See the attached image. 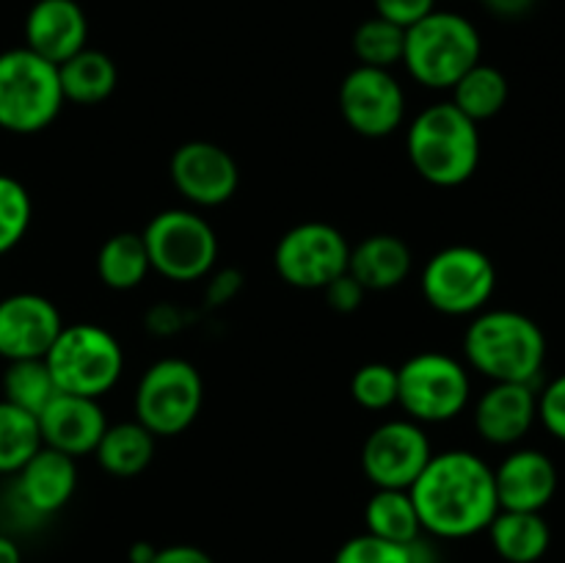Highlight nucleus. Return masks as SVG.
Instances as JSON below:
<instances>
[{
	"label": "nucleus",
	"instance_id": "f257e3e1",
	"mask_svg": "<svg viewBox=\"0 0 565 563\" xmlns=\"http://www.w3.org/2000/svg\"><path fill=\"white\" fill-rule=\"evenodd\" d=\"M408 495L425 533L447 541L486 533L500 511L494 467L472 450L434 453Z\"/></svg>",
	"mask_w": 565,
	"mask_h": 563
},
{
	"label": "nucleus",
	"instance_id": "f03ea898",
	"mask_svg": "<svg viewBox=\"0 0 565 563\" xmlns=\"http://www.w3.org/2000/svg\"><path fill=\"white\" fill-rule=\"evenodd\" d=\"M463 359L489 381L535 384L546 364V334L519 309L486 307L463 331Z\"/></svg>",
	"mask_w": 565,
	"mask_h": 563
},
{
	"label": "nucleus",
	"instance_id": "7ed1b4c3",
	"mask_svg": "<svg viewBox=\"0 0 565 563\" xmlns=\"http://www.w3.org/2000/svg\"><path fill=\"white\" fill-rule=\"evenodd\" d=\"M480 127L452 103L428 105L406 132V152L414 171L436 188H458L480 166Z\"/></svg>",
	"mask_w": 565,
	"mask_h": 563
},
{
	"label": "nucleus",
	"instance_id": "20e7f679",
	"mask_svg": "<svg viewBox=\"0 0 565 563\" xmlns=\"http://www.w3.org/2000/svg\"><path fill=\"white\" fill-rule=\"evenodd\" d=\"M483 61V39L469 17L434 9L406 28L403 66L425 88H452Z\"/></svg>",
	"mask_w": 565,
	"mask_h": 563
},
{
	"label": "nucleus",
	"instance_id": "39448f33",
	"mask_svg": "<svg viewBox=\"0 0 565 563\" xmlns=\"http://www.w3.org/2000/svg\"><path fill=\"white\" fill-rule=\"evenodd\" d=\"M58 66L28 47L0 53V127L33 136L58 119L64 108Z\"/></svg>",
	"mask_w": 565,
	"mask_h": 563
},
{
	"label": "nucleus",
	"instance_id": "423d86ee",
	"mask_svg": "<svg viewBox=\"0 0 565 563\" xmlns=\"http://www.w3.org/2000/svg\"><path fill=\"white\" fill-rule=\"evenodd\" d=\"M58 392L99 401L108 395L125 370V351L108 329L97 323H72L61 329L47 357Z\"/></svg>",
	"mask_w": 565,
	"mask_h": 563
},
{
	"label": "nucleus",
	"instance_id": "0eeeda50",
	"mask_svg": "<svg viewBox=\"0 0 565 563\" xmlns=\"http://www.w3.org/2000/svg\"><path fill=\"white\" fill-rule=\"evenodd\" d=\"M423 298L430 309L450 318H472L483 312L497 290L494 259L478 246L456 243L425 263L419 274Z\"/></svg>",
	"mask_w": 565,
	"mask_h": 563
},
{
	"label": "nucleus",
	"instance_id": "6e6552de",
	"mask_svg": "<svg viewBox=\"0 0 565 563\" xmlns=\"http://www.w3.org/2000/svg\"><path fill=\"white\" fill-rule=\"evenodd\" d=\"M469 368L450 353H414L397 368V406L414 423H450L469 406Z\"/></svg>",
	"mask_w": 565,
	"mask_h": 563
},
{
	"label": "nucleus",
	"instance_id": "1a4fd4ad",
	"mask_svg": "<svg viewBox=\"0 0 565 563\" xmlns=\"http://www.w3.org/2000/svg\"><path fill=\"white\" fill-rule=\"evenodd\" d=\"M154 274L171 282L204 279L218 259V235L196 210L171 208L152 215L141 232Z\"/></svg>",
	"mask_w": 565,
	"mask_h": 563
},
{
	"label": "nucleus",
	"instance_id": "9d476101",
	"mask_svg": "<svg viewBox=\"0 0 565 563\" xmlns=\"http://www.w3.org/2000/svg\"><path fill=\"white\" fill-rule=\"evenodd\" d=\"M204 381L188 359L166 357L143 370L136 386V419L154 436H177L196 423Z\"/></svg>",
	"mask_w": 565,
	"mask_h": 563
},
{
	"label": "nucleus",
	"instance_id": "9b49d317",
	"mask_svg": "<svg viewBox=\"0 0 565 563\" xmlns=\"http://www.w3.org/2000/svg\"><path fill=\"white\" fill-rule=\"evenodd\" d=\"M351 243L326 221H303L287 230L274 248V268L290 287L323 290L348 270Z\"/></svg>",
	"mask_w": 565,
	"mask_h": 563
},
{
	"label": "nucleus",
	"instance_id": "f8f14e48",
	"mask_svg": "<svg viewBox=\"0 0 565 563\" xmlns=\"http://www.w3.org/2000/svg\"><path fill=\"white\" fill-rule=\"evenodd\" d=\"M430 439L414 419H386L375 425L362 445V472L375 489H412L430 461Z\"/></svg>",
	"mask_w": 565,
	"mask_h": 563
},
{
	"label": "nucleus",
	"instance_id": "ddd939ff",
	"mask_svg": "<svg viewBox=\"0 0 565 563\" xmlns=\"http://www.w3.org/2000/svg\"><path fill=\"white\" fill-rule=\"evenodd\" d=\"M337 105L353 132L364 138H386L406 119V92L392 70L353 66L340 83Z\"/></svg>",
	"mask_w": 565,
	"mask_h": 563
},
{
	"label": "nucleus",
	"instance_id": "4468645a",
	"mask_svg": "<svg viewBox=\"0 0 565 563\" xmlns=\"http://www.w3.org/2000/svg\"><path fill=\"white\" fill-rule=\"evenodd\" d=\"M174 188L193 208H221L241 185L237 160L213 141H185L174 149L169 163Z\"/></svg>",
	"mask_w": 565,
	"mask_h": 563
},
{
	"label": "nucleus",
	"instance_id": "2eb2a0df",
	"mask_svg": "<svg viewBox=\"0 0 565 563\" xmlns=\"http://www.w3.org/2000/svg\"><path fill=\"white\" fill-rule=\"evenodd\" d=\"M64 329L58 307L39 293H14L0 298V357L44 359Z\"/></svg>",
	"mask_w": 565,
	"mask_h": 563
},
{
	"label": "nucleus",
	"instance_id": "dca6fc26",
	"mask_svg": "<svg viewBox=\"0 0 565 563\" xmlns=\"http://www.w3.org/2000/svg\"><path fill=\"white\" fill-rule=\"evenodd\" d=\"M475 431L494 447H519L539 423V390L535 384L491 381L475 403Z\"/></svg>",
	"mask_w": 565,
	"mask_h": 563
},
{
	"label": "nucleus",
	"instance_id": "f3484780",
	"mask_svg": "<svg viewBox=\"0 0 565 563\" xmlns=\"http://www.w3.org/2000/svg\"><path fill=\"white\" fill-rule=\"evenodd\" d=\"M497 500L502 511H539L555 500L561 472L550 453L539 447H511L494 467Z\"/></svg>",
	"mask_w": 565,
	"mask_h": 563
},
{
	"label": "nucleus",
	"instance_id": "a211bd4d",
	"mask_svg": "<svg viewBox=\"0 0 565 563\" xmlns=\"http://www.w3.org/2000/svg\"><path fill=\"white\" fill-rule=\"evenodd\" d=\"M36 419L42 445L66 453L72 458L94 453L99 436L108 428V417H105L99 401L70 395V392H58Z\"/></svg>",
	"mask_w": 565,
	"mask_h": 563
},
{
	"label": "nucleus",
	"instance_id": "6ab92c4d",
	"mask_svg": "<svg viewBox=\"0 0 565 563\" xmlns=\"http://www.w3.org/2000/svg\"><path fill=\"white\" fill-rule=\"evenodd\" d=\"M25 47L64 64L88 47V17L77 0H36L25 17Z\"/></svg>",
	"mask_w": 565,
	"mask_h": 563
},
{
	"label": "nucleus",
	"instance_id": "aec40b11",
	"mask_svg": "<svg viewBox=\"0 0 565 563\" xmlns=\"http://www.w3.org/2000/svg\"><path fill=\"white\" fill-rule=\"evenodd\" d=\"M77 489V464L66 453L39 447L17 472V497L36 517H53Z\"/></svg>",
	"mask_w": 565,
	"mask_h": 563
},
{
	"label": "nucleus",
	"instance_id": "412c9836",
	"mask_svg": "<svg viewBox=\"0 0 565 563\" xmlns=\"http://www.w3.org/2000/svg\"><path fill=\"white\" fill-rule=\"evenodd\" d=\"M414 268V254L403 237L379 232L351 246L348 274L367 293H384L401 287Z\"/></svg>",
	"mask_w": 565,
	"mask_h": 563
},
{
	"label": "nucleus",
	"instance_id": "4be33fe9",
	"mask_svg": "<svg viewBox=\"0 0 565 563\" xmlns=\"http://www.w3.org/2000/svg\"><path fill=\"white\" fill-rule=\"evenodd\" d=\"M491 550L505 563H541L552 546V528L539 511H497L486 528Z\"/></svg>",
	"mask_w": 565,
	"mask_h": 563
},
{
	"label": "nucleus",
	"instance_id": "5701e85b",
	"mask_svg": "<svg viewBox=\"0 0 565 563\" xmlns=\"http://www.w3.org/2000/svg\"><path fill=\"white\" fill-rule=\"evenodd\" d=\"M154 442H158V436L143 428L138 419L114 425L108 423L97 447H94V458L114 478H136L152 464Z\"/></svg>",
	"mask_w": 565,
	"mask_h": 563
},
{
	"label": "nucleus",
	"instance_id": "b1692460",
	"mask_svg": "<svg viewBox=\"0 0 565 563\" xmlns=\"http://www.w3.org/2000/svg\"><path fill=\"white\" fill-rule=\"evenodd\" d=\"M58 81L66 103L99 105L116 92L119 70H116L114 59L108 53L83 47L81 53L58 64Z\"/></svg>",
	"mask_w": 565,
	"mask_h": 563
},
{
	"label": "nucleus",
	"instance_id": "393cba45",
	"mask_svg": "<svg viewBox=\"0 0 565 563\" xmlns=\"http://www.w3.org/2000/svg\"><path fill=\"white\" fill-rule=\"evenodd\" d=\"M364 533L395 544H414L425 533L408 489H375L364 506Z\"/></svg>",
	"mask_w": 565,
	"mask_h": 563
},
{
	"label": "nucleus",
	"instance_id": "a878e982",
	"mask_svg": "<svg viewBox=\"0 0 565 563\" xmlns=\"http://www.w3.org/2000/svg\"><path fill=\"white\" fill-rule=\"evenodd\" d=\"M149 270L152 265L141 232H116L99 246L97 276L110 290H136Z\"/></svg>",
	"mask_w": 565,
	"mask_h": 563
},
{
	"label": "nucleus",
	"instance_id": "bb28decb",
	"mask_svg": "<svg viewBox=\"0 0 565 563\" xmlns=\"http://www.w3.org/2000/svg\"><path fill=\"white\" fill-rule=\"evenodd\" d=\"M450 92V103L463 116H469L475 125H480V121H489L497 114H502V108L508 105V97H511V83H508L505 72L480 61Z\"/></svg>",
	"mask_w": 565,
	"mask_h": 563
},
{
	"label": "nucleus",
	"instance_id": "cd10ccee",
	"mask_svg": "<svg viewBox=\"0 0 565 563\" xmlns=\"http://www.w3.org/2000/svg\"><path fill=\"white\" fill-rule=\"evenodd\" d=\"M58 395L53 373L44 359H17L3 373V401L14 403L22 412L39 417L42 408Z\"/></svg>",
	"mask_w": 565,
	"mask_h": 563
},
{
	"label": "nucleus",
	"instance_id": "c85d7f7f",
	"mask_svg": "<svg viewBox=\"0 0 565 563\" xmlns=\"http://www.w3.org/2000/svg\"><path fill=\"white\" fill-rule=\"evenodd\" d=\"M42 447L39 419L9 401H0V475H17Z\"/></svg>",
	"mask_w": 565,
	"mask_h": 563
},
{
	"label": "nucleus",
	"instance_id": "c756f323",
	"mask_svg": "<svg viewBox=\"0 0 565 563\" xmlns=\"http://www.w3.org/2000/svg\"><path fill=\"white\" fill-rule=\"evenodd\" d=\"M403 47H406V28L384 20V17H370L353 33V55L359 66H373V70H392L403 64Z\"/></svg>",
	"mask_w": 565,
	"mask_h": 563
},
{
	"label": "nucleus",
	"instance_id": "7c9ffc66",
	"mask_svg": "<svg viewBox=\"0 0 565 563\" xmlns=\"http://www.w3.org/2000/svg\"><path fill=\"white\" fill-rule=\"evenodd\" d=\"M334 563H434V552L423 539L414 544H395L379 535H353L337 550Z\"/></svg>",
	"mask_w": 565,
	"mask_h": 563
},
{
	"label": "nucleus",
	"instance_id": "2f4dec72",
	"mask_svg": "<svg viewBox=\"0 0 565 563\" xmlns=\"http://www.w3.org/2000/svg\"><path fill=\"white\" fill-rule=\"evenodd\" d=\"M31 193L17 177L0 174V254L11 252L31 226Z\"/></svg>",
	"mask_w": 565,
	"mask_h": 563
},
{
	"label": "nucleus",
	"instance_id": "473e14b6",
	"mask_svg": "<svg viewBox=\"0 0 565 563\" xmlns=\"http://www.w3.org/2000/svg\"><path fill=\"white\" fill-rule=\"evenodd\" d=\"M351 395L367 412L397 406V368L386 362L362 364L351 379Z\"/></svg>",
	"mask_w": 565,
	"mask_h": 563
},
{
	"label": "nucleus",
	"instance_id": "72a5a7b5",
	"mask_svg": "<svg viewBox=\"0 0 565 563\" xmlns=\"http://www.w3.org/2000/svg\"><path fill=\"white\" fill-rule=\"evenodd\" d=\"M539 423L565 445V370L539 390Z\"/></svg>",
	"mask_w": 565,
	"mask_h": 563
},
{
	"label": "nucleus",
	"instance_id": "f704fd0d",
	"mask_svg": "<svg viewBox=\"0 0 565 563\" xmlns=\"http://www.w3.org/2000/svg\"><path fill=\"white\" fill-rule=\"evenodd\" d=\"M373 3L375 14L401 28H412L436 9V0H373Z\"/></svg>",
	"mask_w": 565,
	"mask_h": 563
},
{
	"label": "nucleus",
	"instance_id": "c9c22d12",
	"mask_svg": "<svg viewBox=\"0 0 565 563\" xmlns=\"http://www.w3.org/2000/svg\"><path fill=\"white\" fill-rule=\"evenodd\" d=\"M323 293H326V301H329V307L334 309V312H342V315L356 312V309L362 307L364 296H367V290H364V287L359 285V282L348 274V270L342 276H337L331 285H326Z\"/></svg>",
	"mask_w": 565,
	"mask_h": 563
},
{
	"label": "nucleus",
	"instance_id": "e433bc0d",
	"mask_svg": "<svg viewBox=\"0 0 565 563\" xmlns=\"http://www.w3.org/2000/svg\"><path fill=\"white\" fill-rule=\"evenodd\" d=\"M152 563H215L202 546L193 544H171L154 552Z\"/></svg>",
	"mask_w": 565,
	"mask_h": 563
},
{
	"label": "nucleus",
	"instance_id": "4c0bfd02",
	"mask_svg": "<svg viewBox=\"0 0 565 563\" xmlns=\"http://www.w3.org/2000/svg\"><path fill=\"white\" fill-rule=\"evenodd\" d=\"M535 3L539 0H483L486 11L500 20H522L535 9Z\"/></svg>",
	"mask_w": 565,
	"mask_h": 563
},
{
	"label": "nucleus",
	"instance_id": "58836bf2",
	"mask_svg": "<svg viewBox=\"0 0 565 563\" xmlns=\"http://www.w3.org/2000/svg\"><path fill=\"white\" fill-rule=\"evenodd\" d=\"M0 563H22V552L11 535L0 533Z\"/></svg>",
	"mask_w": 565,
	"mask_h": 563
},
{
	"label": "nucleus",
	"instance_id": "ea45409f",
	"mask_svg": "<svg viewBox=\"0 0 565 563\" xmlns=\"http://www.w3.org/2000/svg\"><path fill=\"white\" fill-rule=\"evenodd\" d=\"M154 552H158V546L149 544V541H136L130 552H127V557H130V563H152Z\"/></svg>",
	"mask_w": 565,
	"mask_h": 563
}]
</instances>
